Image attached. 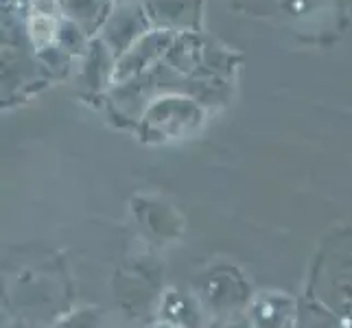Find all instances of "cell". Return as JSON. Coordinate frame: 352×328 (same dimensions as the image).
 <instances>
[{
  "label": "cell",
  "instance_id": "1",
  "mask_svg": "<svg viewBox=\"0 0 352 328\" xmlns=\"http://www.w3.org/2000/svg\"><path fill=\"white\" fill-rule=\"evenodd\" d=\"M164 324L168 326H175V328H199L201 324V315L199 309L192 305V302L184 296H177V294H168L164 300Z\"/></svg>",
  "mask_w": 352,
  "mask_h": 328
},
{
  "label": "cell",
  "instance_id": "2",
  "mask_svg": "<svg viewBox=\"0 0 352 328\" xmlns=\"http://www.w3.org/2000/svg\"><path fill=\"white\" fill-rule=\"evenodd\" d=\"M155 328H175V326H168V324H162V326H155Z\"/></svg>",
  "mask_w": 352,
  "mask_h": 328
}]
</instances>
